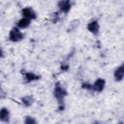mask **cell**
Segmentation results:
<instances>
[{
	"instance_id": "obj_3",
	"label": "cell",
	"mask_w": 124,
	"mask_h": 124,
	"mask_svg": "<svg viewBox=\"0 0 124 124\" xmlns=\"http://www.w3.org/2000/svg\"><path fill=\"white\" fill-rule=\"evenodd\" d=\"M22 15L23 17L28 18L30 20L35 19L37 18V15L31 7H25L22 9Z\"/></svg>"
},
{
	"instance_id": "obj_9",
	"label": "cell",
	"mask_w": 124,
	"mask_h": 124,
	"mask_svg": "<svg viewBox=\"0 0 124 124\" xmlns=\"http://www.w3.org/2000/svg\"><path fill=\"white\" fill-rule=\"evenodd\" d=\"M0 119L2 122L5 123L9 122L10 120L9 112L6 108H3L1 109L0 112Z\"/></svg>"
},
{
	"instance_id": "obj_11",
	"label": "cell",
	"mask_w": 124,
	"mask_h": 124,
	"mask_svg": "<svg viewBox=\"0 0 124 124\" xmlns=\"http://www.w3.org/2000/svg\"><path fill=\"white\" fill-rule=\"evenodd\" d=\"M21 100L24 105L27 107L31 106L33 104L34 101L33 97L31 95H27L22 97L21 98Z\"/></svg>"
},
{
	"instance_id": "obj_5",
	"label": "cell",
	"mask_w": 124,
	"mask_h": 124,
	"mask_svg": "<svg viewBox=\"0 0 124 124\" xmlns=\"http://www.w3.org/2000/svg\"><path fill=\"white\" fill-rule=\"evenodd\" d=\"M100 26L97 20H93L89 23L87 25V29L94 35H97L99 32Z\"/></svg>"
},
{
	"instance_id": "obj_12",
	"label": "cell",
	"mask_w": 124,
	"mask_h": 124,
	"mask_svg": "<svg viewBox=\"0 0 124 124\" xmlns=\"http://www.w3.org/2000/svg\"><path fill=\"white\" fill-rule=\"evenodd\" d=\"M24 123L26 124H34L37 123L35 120L30 116H26L25 117Z\"/></svg>"
},
{
	"instance_id": "obj_8",
	"label": "cell",
	"mask_w": 124,
	"mask_h": 124,
	"mask_svg": "<svg viewBox=\"0 0 124 124\" xmlns=\"http://www.w3.org/2000/svg\"><path fill=\"white\" fill-rule=\"evenodd\" d=\"M124 76V65L123 63L119 67H118L114 72V77L115 79L117 81H121Z\"/></svg>"
},
{
	"instance_id": "obj_1",
	"label": "cell",
	"mask_w": 124,
	"mask_h": 124,
	"mask_svg": "<svg viewBox=\"0 0 124 124\" xmlns=\"http://www.w3.org/2000/svg\"><path fill=\"white\" fill-rule=\"evenodd\" d=\"M67 95V93L66 90L61 85L60 83L59 82L56 83L54 89V95L59 103V110L60 111L63 110L64 108V100Z\"/></svg>"
},
{
	"instance_id": "obj_13",
	"label": "cell",
	"mask_w": 124,
	"mask_h": 124,
	"mask_svg": "<svg viewBox=\"0 0 124 124\" xmlns=\"http://www.w3.org/2000/svg\"><path fill=\"white\" fill-rule=\"evenodd\" d=\"M79 24V21L78 20L76 19L73 20L70 24V27H69V31L73 30L75 29H76L78 26Z\"/></svg>"
},
{
	"instance_id": "obj_14",
	"label": "cell",
	"mask_w": 124,
	"mask_h": 124,
	"mask_svg": "<svg viewBox=\"0 0 124 124\" xmlns=\"http://www.w3.org/2000/svg\"><path fill=\"white\" fill-rule=\"evenodd\" d=\"M81 88L84 89L92 90V85L88 83H83L81 85Z\"/></svg>"
},
{
	"instance_id": "obj_7",
	"label": "cell",
	"mask_w": 124,
	"mask_h": 124,
	"mask_svg": "<svg viewBox=\"0 0 124 124\" xmlns=\"http://www.w3.org/2000/svg\"><path fill=\"white\" fill-rule=\"evenodd\" d=\"M21 73L25 77V78L27 82H31L33 80H38L40 78V76L35 74L32 72H26L24 70L21 71Z\"/></svg>"
},
{
	"instance_id": "obj_10",
	"label": "cell",
	"mask_w": 124,
	"mask_h": 124,
	"mask_svg": "<svg viewBox=\"0 0 124 124\" xmlns=\"http://www.w3.org/2000/svg\"><path fill=\"white\" fill-rule=\"evenodd\" d=\"M31 20L28 18L23 17L17 22V26L21 29L26 28L30 26L31 24Z\"/></svg>"
},
{
	"instance_id": "obj_4",
	"label": "cell",
	"mask_w": 124,
	"mask_h": 124,
	"mask_svg": "<svg viewBox=\"0 0 124 124\" xmlns=\"http://www.w3.org/2000/svg\"><path fill=\"white\" fill-rule=\"evenodd\" d=\"M58 6L61 12L67 14L70 10L72 4L71 1L69 0H61L58 3Z\"/></svg>"
},
{
	"instance_id": "obj_2",
	"label": "cell",
	"mask_w": 124,
	"mask_h": 124,
	"mask_svg": "<svg viewBox=\"0 0 124 124\" xmlns=\"http://www.w3.org/2000/svg\"><path fill=\"white\" fill-rule=\"evenodd\" d=\"M24 36L20 30L16 27L13 28L9 33V40L13 42H18L23 39Z\"/></svg>"
},
{
	"instance_id": "obj_6",
	"label": "cell",
	"mask_w": 124,
	"mask_h": 124,
	"mask_svg": "<svg viewBox=\"0 0 124 124\" xmlns=\"http://www.w3.org/2000/svg\"><path fill=\"white\" fill-rule=\"evenodd\" d=\"M105 80L102 78H98L92 85V90L100 93L104 89L105 86Z\"/></svg>"
}]
</instances>
